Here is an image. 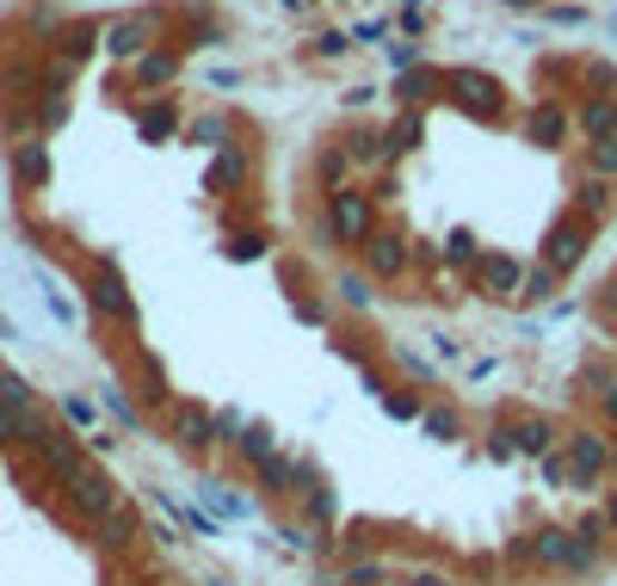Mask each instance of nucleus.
<instances>
[{
  "label": "nucleus",
  "mask_w": 617,
  "mask_h": 586,
  "mask_svg": "<svg viewBox=\"0 0 617 586\" xmlns=\"http://www.w3.org/2000/svg\"><path fill=\"white\" fill-rule=\"evenodd\" d=\"M0 586H223L118 451L7 346Z\"/></svg>",
  "instance_id": "f257e3e1"
}]
</instances>
